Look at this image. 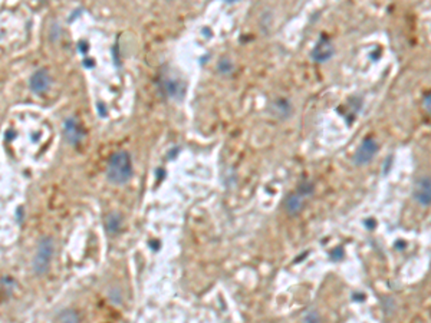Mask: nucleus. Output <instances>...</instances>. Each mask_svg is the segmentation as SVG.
Returning <instances> with one entry per match:
<instances>
[{
    "label": "nucleus",
    "mask_w": 431,
    "mask_h": 323,
    "mask_svg": "<svg viewBox=\"0 0 431 323\" xmlns=\"http://www.w3.org/2000/svg\"><path fill=\"white\" fill-rule=\"evenodd\" d=\"M134 174L133 161L127 151H117L111 155L106 165V178L115 185H122L128 183Z\"/></svg>",
    "instance_id": "1"
},
{
    "label": "nucleus",
    "mask_w": 431,
    "mask_h": 323,
    "mask_svg": "<svg viewBox=\"0 0 431 323\" xmlns=\"http://www.w3.org/2000/svg\"><path fill=\"white\" fill-rule=\"evenodd\" d=\"M52 257H53V240L45 235L39 240L38 250H36L35 257H33V263H32L33 272L36 276H44L49 272Z\"/></svg>",
    "instance_id": "2"
},
{
    "label": "nucleus",
    "mask_w": 431,
    "mask_h": 323,
    "mask_svg": "<svg viewBox=\"0 0 431 323\" xmlns=\"http://www.w3.org/2000/svg\"><path fill=\"white\" fill-rule=\"evenodd\" d=\"M377 152H378V144H377V141L374 138H371V137H368L358 147L357 152L354 155V162L357 165H365V164H368L377 155Z\"/></svg>",
    "instance_id": "3"
},
{
    "label": "nucleus",
    "mask_w": 431,
    "mask_h": 323,
    "mask_svg": "<svg viewBox=\"0 0 431 323\" xmlns=\"http://www.w3.org/2000/svg\"><path fill=\"white\" fill-rule=\"evenodd\" d=\"M334 53H335L334 44L331 42V39H329L328 36L322 35V36L319 38V41H318L316 45H315V47L312 49L311 56H312L313 60L318 62V63H325V62H328L329 59L334 56Z\"/></svg>",
    "instance_id": "4"
},
{
    "label": "nucleus",
    "mask_w": 431,
    "mask_h": 323,
    "mask_svg": "<svg viewBox=\"0 0 431 323\" xmlns=\"http://www.w3.org/2000/svg\"><path fill=\"white\" fill-rule=\"evenodd\" d=\"M50 84H52V78L49 75V71L45 68L33 72L29 79V88L32 89V92H35L38 95L46 92L50 87Z\"/></svg>",
    "instance_id": "5"
},
{
    "label": "nucleus",
    "mask_w": 431,
    "mask_h": 323,
    "mask_svg": "<svg viewBox=\"0 0 431 323\" xmlns=\"http://www.w3.org/2000/svg\"><path fill=\"white\" fill-rule=\"evenodd\" d=\"M63 135H65V139L68 144L71 145H78L82 138H84V130L81 128V125L78 124V121L75 118L69 117L65 119L63 122Z\"/></svg>",
    "instance_id": "6"
},
{
    "label": "nucleus",
    "mask_w": 431,
    "mask_h": 323,
    "mask_svg": "<svg viewBox=\"0 0 431 323\" xmlns=\"http://www.w3.org/2000/svg\"><path fill=\"white\" fill-rule=\"evenodd\" d=\"M413 195L417 203L421 206H430L431 204V178L430 177H421L417 180Z\"/></svg>",
    "instance_id": "7"
},
{
    "label": "nucleus",
    "mask_w": 431,
    "mask_h": 323,
    "mask_svg": "<svg viewBox=\"0 0 431 323\" xmlns=\"http://www.w3.org/2000/svg\"><path fill=\"white\" fill-rule=\"evenodd\" d=\"M160 89L164 95H167L168 98H179V95L181 96L184 93V85L171 78H164L158 82Z\"/></svg>",
    "instance_id": "8"
},
{
    "label": "nucleus",
    "mask_w": 431,
    "mask_h": 323,
    "mask_svg": "<svg viewBox=\"0 0 431 323\" xmlns=\"http://www.w3.org/2000/svg\"><path fill=\"white\" fill-rule=\"evenodd\" d=\"M303 207V195H300L299 192L295 194H289L285 200V210L289 216H297L302 211Z\"/></svg>",
    "instance_id": "9"
},
{
    "label": "nucleus",
    "mask_w": 431,
    "mask_h": 323,
    "mask_svg": "<svg viewBox=\"0 0 431 323\" xmlns=\"http://www.w3.org/2000/svg\"><path fill=\"white\" fill-rule=\"evenodd\" d=\"M122 226V217L118 213H109L105 220V229L109 234H117Z\"/></svg>",
    "instance_id": "10"
},
{
    "label": "nucleus",
    "mask_w": 431,
    "mask_h": 323,
    "mask_svg": "<svg viewBox=\"0 0 431 323\" xmlns=\"http://www.w3.org/2000/svg\"><path fill=\"white\" fill-rule=\"evenodd\" d=\"M59 322L60 323H79V316L75 310H63L59 315Z\"/></svg>",
    "instance_id": "11"
},
{
    "label": "nucleus",
    "mask_w": 431,
    "mask_h": 323,
    "mask_svg": "<svg viewBox=\"0 0 431 323\" xmlns=\"http://www.w3.org/2000/svg\"><path fill=\"white\" fill-rule=\"evenodd\" d=\"M273 108L278 109V117H285L290 114V103L287 102L286 99H278L276 102L273 103Z\"/></svg>",
    "instance_id": "12"
},
{
    "label": "nucleus",
    "mask_w": 431,
    "mask_h": 323,
    "mask_svg": "<svg viewBox=\"0 0 431 323\" xmlns=\"http://www.w3.org/2000/svg\"><path fill=\"white\" fill-rule=\"evenodd\" d=\"M217 69H219L220 74L230 75L233 72V63L229 58H222L217 63Z\"/></svg>",
    "instance_id": "13"
},
{
    "label": "nucleus",
    "mask_w": 431,
    "mask_h": 323,
    "mask_svg": "<svg viewBox=\"0 0 431 323\" xmlns=\"http://www.w3.org/2000/svg\"><path fill=\"white\" fill-rule=\"evenodd\" d=\"M303 323H321V316H319L318 310H315V309L308 310L303 316Z\"/></svg>",
    "instance_id": "14"
},
{
    "label": "nucleus",
    "mask_w": 431,
    "mask_h": 323,
    "mask_svg": "<svg viewBox=\"0 0 431 323\" xmlns=\"http://www.w3.org/2000/svg\"><path fill=\"white\" fill-rule=\"evenodd\" d=\"M313 188H315V187H313L312 183H309V181H305V183H302V184L299 185V188H297V192H299L300 195L306 197V195L312 194Z\"/></svg>",
    "instance_id": "15"
},
{
    "label": "nucleus",
    "mask_w": 431,
    "mask_h": 323,
    "mask_svg": "<svg viewBox=\"0 0 431 323\" xmlns=\"http://www.w3.org/2000/svg\"><path fill=\"white\" fill-rule=\"evenodd\" d=\"M424 108L427 109V112H429V114H431V93L430 95H427V96L424 98Z\"/></svg>",
    "instance_id": "16"
},
{
    "label": "nucleus",
    "mask_w": 431,
    "mask_h": 323,
    "mask_svg": "<svg viewBox=\"0 0 431 323\" xmlns=\"http://www.w3.org/2000/svg\"><path fill=\"white\" fill-rule=\"evenodd\" d=\"M96 109H98L99 115H101V117H102V118H105V115H106V112H105V106H104V105H102V103H98Z\"/></svg>",
    "instance_id": "17"
},
{
    "label": "nucleus",
    "mask_w": 431,
    "mask_h": 323,
    "mask_svg": "<svg viewBox=\"0 0 431 323\" xmlns=\"http://www.w3.org/2000/svg\"><path fill=\"white\" fill-rule=\"evenodd\" d=\"M15 137V131H9V133L4 135V138H7L9 141H10V138H13Z\"/></svg>",
    "instance_id": "18"
}]
</instances>
